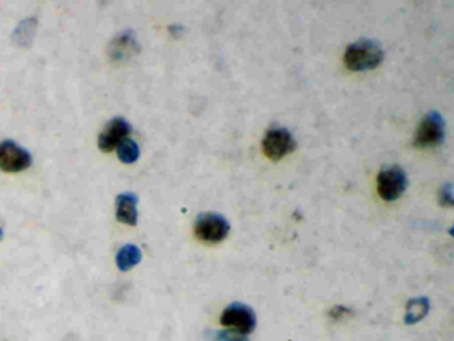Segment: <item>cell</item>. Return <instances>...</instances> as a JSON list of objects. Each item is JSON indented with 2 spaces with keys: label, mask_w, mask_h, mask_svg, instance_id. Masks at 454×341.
Instances as JSON below:
<instances>
[{
  "label": "cell",
  "mask_w": 454,
  "mask_h": 341,
  "mask_svg": "<svg viewBox=\"0 0 454 341\" xmlns=\"http://www.w3.org/2000/svg\"><path fill=\"white\" fill-rule=\"evenodd\" d=\"M408 188V176L400 166H389L379 170L377 192L385 202L400 199Z\"/></svg>",
  "instance_id": "obj_4"
},
{
  "label": "cell",
  "mask_w": 454,
  "mask_h": 341,
  "mask_svg": "<svg viewBox=\"0 0 454 341\" xmlns=\"http://www.w3.org/2000/svg\"><path fill=\"white\" fill-rule=\"evenodd\" d=\"M385 52L377 42L372 39H360L347 47L344 63L353 72H363L377 68L384 61Z\"/></svg>",
  "instance_id": "obj_1"
},
{
  "label": "cell",
  "mask_w": 454,
  "mask_h": 341,
  "mask_svg": "<svg viewBox=\"0 0 454 341\" xmlns=\"http://www.w3.org/2000/svg\"><path fill=\"white\" fill-rule=\"evenodd\" d=\"M132 131V125H130L124 118H114L107 123L104 129L99 135V148L103 152H112L123 140L125 139Z\"/></svg>",
  "instance_id": "obj_8"
},
{
  "label": "cell",
  "mask_w": 454,
  "mask_h": 341,
  "mask_svg": "<svg viewBox=\"0 0 454 341\" xmlns=\"http://www.w3.org/2000/svg\"><path fill=\"white\" fill-rule=\"evenodd\" d=\"M439 199L441 205H446V207L453 205V188H452L451 183L444 184L442 188L439 189Z\"/></svg>",
  "instance_id": "obj_16"
},
{
  "label": "cell",
  "mask_w": 454,
  "mask_h": 341,
  "mask_svg": "<svg viewBox=\"0 0 454 341\" xmlns=\"http://www.w3.org/2000/svg\"><path fill=\"white\" fill-rule=\"evenodd\" d=\"M445 140V120L439 111H430L417 127L414 145L417 148H436Z\"/></svg>",
  "instance_id": "obj_3"
},
{
  "label": "cell",
  "mask_w": 454,
  "mask_h": 341,
  "mask_svg": "<svg viewBox=\"0 0 454 341\" xmlns=\"http://www.w3.org/2000/svg\"><path fill=\"white\" fill-rule=\"evenodd\" d=\"M36 27H38V20L35 17H27L22 20L14 31V40L19 46H30L35 36Z\"/></svg>",
  "instance_id": "obj_13"
},
{
  "label": "cell",
  "mask_w": 454,
  "mask_h": 341,
  "mask_svg": "<svg viewBox=\"0 0 454 341\" xmlns=\"http://www.w3.org/2000/svg\"><path fill=\"white\" fill-rule=\"evenodd\" d=\"M139 52L136 36L132 31H125L118 35L111 46H109V56L115 62H124Z\"/></svg>",
  "instance_id": "obj_9"
},
{
  "label": "cell",
  "mask_w": 454,
  "mask_h": 341,
  "mask_svg": "<svg viewBox=\"0 0 454 341\" xmlns=\"http://www.w3.org/2000/svg\"><path fill=\"white\" fill-rule=\"evenodd\" d=\"M230 224L226 217L216 212L200 214L195 220L194 232L197 239L207 244H219L227 239Z\"/></svg>",
  "instance_id": "obj_2"
},
{
  "label": "cell",
  "mask_w": 454,
  "mask_h": 341,
  "mask_svg": "<svg viewBox=\"0 0 454 341\" xmlns=\"http://www.w3.org/2000/svg\"><path fill=\"white\" fill-rule=\"evenodd\" d=\"M32 163L30 152L13 140L0 143V170L10 173L27 170Z\"/></svg>",
  "instance_id": "obj_7"
},
{
  "label": "cell",
  "mask_w": 454,
  "mask_h": 341,
  "mask_svg": "<svg viewBox=\"0 0 454 341\" xmlns=\"http://www.w3.org/2000/svg\"><path fill=\"white\" fill-rule=\"evenodd\" d=\"M220 323L221 326L228 328V331L246 336L255 331L258 319L255 310L249 306L242 303H232L223 312Z\"/></svg>",
  "instance_id": "obj_5"
},
{
  "label": "cell",
  "mask_w": 454,
  "mask_h": 341,
  "mask_svg": "<svg viewBox=\"0 0 454 341\" xmlns=\"http://www.w3.org/2000/svg\"><path fill=\"white\" fill-rule=\"evenodd\" d=\"M210 338L213 341H249L246 336L232 331H211Z\"/></svg>",
  "instance_id": "obj_15"
},
{
  "label": "cell",
  "mask_w": 454,
  "mask_h": 341,
  "mask_svg": "<svg viewBox=\"0 0 454 341\" xmlns=\"http://www.w3.org/2000/svg\"><path fill=\"white\" fill-rule=\"evenodd\" d=\"M140 262H141V251L135 244L124 246L123 248L119 249L116 255V265L123 272L132 269Z\"/></svg>",
  "instance_id": "obj_11"
},
{
  "label": "cell",
  "mask_w": 454,
  "mask_h": 341,
  "mask_svg": "<svg viewBox=\"0 0 454 341\" xmlns=\"http://www.w3.org/2000/svg\"><path fill=\"white\" fill-rule=\"evenodd\" d=\"M116 150H118L119 160L124 164L135 163L140 156V148H139L136 141L128 139V138L123 140L120 144L116 147Z\"/></svg>",
  "instance_id": "obj_14"
},
{
  "label": "cell",
  "mask_w": 454,
  "mask_h": 341,
  "mask_svg": "<svg viewBox=\"0 0 454 341\" xmlns=\"http://www.w3.org/2000/svg\"><path fill=\"white\" fill-rule=\"evenodd\" d=\"M430 310V303L428 297H414L410 299L407 304V315H405V323L407 324H414L423 320L428 312Z\"/></svg>",
  "instance_id": "obj_12"
},
{
  "label": "cell",
  "mask_w": 454,
  "mask_h": 341,
  "mask_svg": "<svg viewBox=\"0 0 454 341\" xmlns=\"http://www.w3.org/2000/svg\"><path fill=\"white\" fill-rule=\"evenodd\" d=\"M296 150V140L284 127H272L263 139V152L269 160L279 161Z\"/></svg>",
  "instance_id": "obj_6"
},
{
  "label": "cell",
  "mask_w": 454,
  "mask_h": 341,
  "mask_svg": "<svg viewBox=\"0 0 454 341\" xmlns=\"http://www.w3.org/2000/svg\"><path fill=\"white\" fill-rule=\"evenodd\" d=\"M1 239H3V230L0 228V240H1Z\"/></svg>",
  "instance_id": "obj_18"
},
{
  "label": "cell",
  "mask_w": 454,
  "mask_h": 341,
  "mask_svg": "<svg viewBox=\"0 0 454 341\" xmlns=\"http://www.w3.org/2000/svg\"><path fill=\"white\" fill-rule=\"evenodd\" d=\"M349 310H347V308H343V307H337V308H334L332 310V312H331V315L334 316V319H338L341 315H345V313H348Z\"/></svg>",
  "instance_id": "obj_17"
},
{
  "label": "cell",
  "mask_w": 454,
  "mask_h": 341,
  "mask_svg": "<svg viewBox=\"0 0 454 341\" xmlns=\"http://www.w3.org/2000/svg\"><path fill=\"white\" fill-rule=\"evenodd\" d=\"M137 203L139 199L134 192L120 193L116 198V219L127 225H136Z\"/></svg>",
  "instance_id": "obj_10"
}]
</instances>
